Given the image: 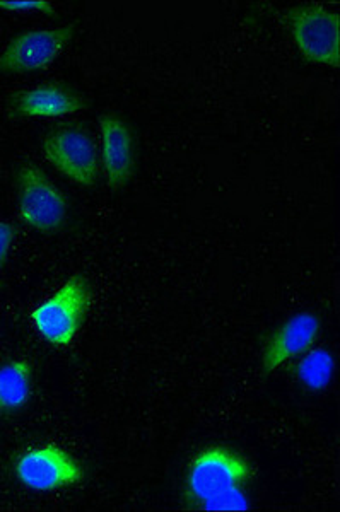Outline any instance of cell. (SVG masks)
<instances>
[{
	"label": "cell",
	"mask_w": 340,
	"mask_h": 512,
	"mask_svg": "<svg viewBox=\"0 0 340 512\" xmlns=\"http://www.w3.org/2000/svg\"><path fill=\"white\" fill-rule=\"evenodd\" d=\"M91 304V291L83 277H72L31 311L36 333L53 347L74 344Z\"/></svg>",
	"instance_id": "obj_1"
},
{
	"label": "cell",
	"mask_w": 340,
	"mask_h": 512,
	"mask_svg": "<svg viewBox=\"0 0 340 512\" xmlns=\"http://www.w3.org/2000/svg\"><path fill=\"white\" fill-rule=\"evenodd\" d=\"M250 477L252 466L243 456L224 446H209L188 466V501L202 507L217 495L243 487Z\"/></svg>",
	"instance_id": "obj_2"
},
{
	"label": "cell",
	"mask_w": 340,
	"mask_h": 512,
	"mask_svg": "<svg viewBox=\"0 0 340 512\" xmlns=\"http://www.w3.org/2000/svg\"><path fill=\"white\" fill-rule=\"evenodd\" d=\"M289 28L301 55L313 64L340 65L339 14L322 6H299L288 14Z\"/></svg>",
	"instance_id": "obj_3"
},
{
	"label": "cell",
	"mask_w": 340,
	"mask_h": 512,
	"mask_svg": "<svg viewBox=\"0 0 340 512\" xmlns=\"http://www.w3.org/2000/svg\"><path fill=\"white\" fill-rule=\"evenodd\" d=\"M18 209L21 221L42 234L60 231L69 214L64 193L48 180L42 169L31 164L19 171Z\"/></svg>",
	"instance_id": "obj_4"
},
{
	"label": "cell",
	"mask_w": 340,
	"mask_h": 512,
	"mask_svg": "<svg viewBox=\"0 0 340 512\" xmlns=\"http://www.w3.org/2000/svg\"><path fill=\"white\" fill-rule=\"evenodd\" d=\"M48 164L67 180L93 187L100 176V154L93 137L81 127L53 130L43 142Z\"/></svg>",
	"instance_id": "obj_5"
},
{
	"label": "cell",
	"mask_w": 340,
	"mask_h": 512,
	"mask_svg": "<svg viewBox=\"0 0 340 512\" xmlns=\"http://www.w3.org/2000/svg\"><path fill=\"white\" fill-rule=\"evenodd\" d=\"M16 477L33 492H55L83 482L79 461L57 444H43L26 451L16 461Z\"/></svg>",
	"instance_id": "obj_6"
},
{
	"label": "cell",
	"mask_w": 340,
	"mask_h": 512,
	"mask_svg": "<svg viewBox=\"0 0 340 512\" xmlns=\"http://www.w3.org/2000/svg\"><path fill=\"white\" fill-rule=\"evenodd\" d=\"M74 26H60L53 30L24 31L14 36L0 53V72L28 74L52 67L64 48L74 38Z\"/></svg>",
	"instance_id": "obj_7"
},
{
	"label": "cell",
	"mask_w": 340,
	"mask_h": 512,
	"mask_svg": "<svg viewBox=\"0 0 340 512\" xmlns=\"http://www.w3.org/2000/svg\"><path fill=\"white\" fill-rule=\"evenodd\" d=\"M100 164L106 183L113 190H120L129 183L134 173V135L124 118L113 113L100 118Z\"/></svg>",
	"instance_id": "obj_8"
},
{
	"label": "cell",
	"mask_w": 340,
	"mask_h": 512,
	"mask_svg": "<svg viewBox=\"0 0 340 512\" xmlns=\"http://www.w3.org/2000/svg\"><path fill=\"white\" fill-rule=\"evenodd\" d=\"M322 330L320 318L313 313H299L289 318L281 328L272 333L265 345L262 364L267 373L281 369L286 362L298 359L313 349Z\"/></svg>",
	"instance_id": "obj_9"
},
{
	"label": "cell",
	"mask_w": 340,
	"mask_h": 512,
	"mask_svg": "<svg viewBox=\"0 0 340 512\" xmlns=\"http://www.w3.org/2000/svg\"><path fill=\"white\" fill-rule=\"evenodd\" d=\"M12 113L23 118L71 117L84 108V101L74 89L64 84H42L21 89L9 99Z\"/></svg>",
	"instance_id": "obj_10"
},
{
	"label": "cell",
	"mask_w": 340,
	"mask_h": 512,
	"mask_svg": "<svg viewBox=\"0 0 340 512\" xmlns=\"http://www.w3.org/2000/svg\"><path fill=\"white\" fill-rule=\"evenodd\" d=\"M33 367L26 359H14L0 366V415L14 414L30 402Z\"/></svg>",
	"instance_id": "obj_11"
},
{
	"label": "cell",
	"mask_w": 340,
	"mask_h": 512,
	"mask_svg": "<svg viewBox=\"0 0 340 512\" xmlns=\"http://www.w3.org/2000/svg\"><path fill=\"white\" fill-rule=\"evenodd\" d=\"M335 373V359L329 349L317 347L301 355L296 374L299 383L310 391H323L329 388Z\"/></svg>",
	"instance_id": "obj_12"
},
{
	"label": "cell",
	"mask_w": 340,
	"mask_h": 512,
	"mask_svg": "<svg viewBox=\"0 0 340 512\" xmlns=\"http://www.w3.org/2000/svg\"><path fill=\"white\" fill-rule=\"evenodd\" d=\"M57 7L50 0H0V11L14 12V14H43L55 16Z\"/></svg>",
	"instance_id": "obj_13"
},
{
	"label": "cell",
	"mask_w": 340,
	"mask_h": 512,
	"mask_svg": "<svg viewBox=\"0 0 340 512\" xmlns=\"http://www.w3.org/2000/svg\"><path fill=\"white\" fill-rule=\"evenodd\" d=\"M248 507H250L248 497L243 489L238 487V489H231L224 494L217 495L212 501L204 504L202 509H206V511H245Z\"/></svg>",
	"instance_id": "obj_14"
},
{
	"label": "cell",
	"mask_w": 340,
	"mask_h": 512,
	"mask_svg": "<svg viewBox=\"0 0 340 512\" xmlns=\"http://www.w3.org/2000/svg\"><path fill=\"white\" fill-rule=\"evenodd\" d=\"M14 238H16V229L9 222L0 221V280H2V270L6 267L11 255Z\"/></svg>",
	"instance_id": "obj_15"
}]
</instances>
